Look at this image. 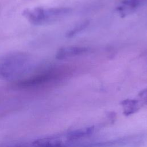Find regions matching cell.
Segmentation results:
<instances>
[{
  "mask_svg": "<svg viewBox=\"0 0 147 147\" xmlns=\"http://www.w3.org/2000/svg\"><path fill=\"white\" fill-rule=\"evenodd\" d=\"M71 11V9L68 7H35L24 10L22 14L31 24L40 26L55 21Z\"/></svg>",
  "mask_w": 147,
  "mask_h": 147,
  "instance_id": "1",
  "label": "cell"
},
{
  "mask_svg": "<svg viewBox=\"0 0 147 147\" xmlns=\"http://www.w3.org/2000/svg\"><path fill=\"white\" fill-rule=\"evenodd\" d=\"M29 57L20 53H13L0 60V76L9 78L22 74L28 67Z\"/></svg>",
  "mask_w": 147,
  "mask_h": 147,
  "instance_id": "2",
  "label": "cell"
},
{
  "mask_svg": "<svg viewBox=\"0 0 147 147\" xmlns=\"http://www.w3.org/2000/svg\"><path fill=\"white\" fill-rule=\"evenodd\" d=\"M75 141L68 139L64 135L61 137H53L40 139L34 143L36 147H74Z\"/></svg>",
  "mask_w": 147,
  "mask_h": 147,
  "instance_id": "3",
  "label": "cell"
},
{
  "mask_svg": "<svg viewBox=\"0 0 147 147\" xmlns=\"http://www.w3.org/2000/svg\"><path fill=\"white\" fill-rule=\"evenodd\" d=\"M89 49L82 47H68L59 49L56 54V58L58 60H63L75 56L84 54L88 52Z\"/></svg>",
  "mask_w": 147,
  "mask_h": 147,
  "instance_id": "4",
  "label": "cell"
},
{
  "mask_svg": "<svg viewBox=\"0 0 147 147\" xmlns=\"http://www.w3.org/2000/svg\"><path fill=\"white\" fill-rule=\"evenodd\" d=\"M145 0H123L117 7L121 16H125L139 7Z\"/></svg>",
  "mask_w": 147,
  "mask_h": 147,
  "instance_id": "5",
  "label": "cell"
},
{
  "mask_svg": "<svg viewBox=\"0 0 147 147\" xmlns=\"http://www.w3.org/2000/svg\"><path fill=\"white\" fill-rule=\"evenodd\" d=\"M96 129L95 126L78 129L71 131L65 134V137L72 141H79L80 139L92 134Z\"/></svg>",
  "mask_w": 147,
  "mask_h": 147,
  "instance_id": "6",
  "label": "cell"
},
{
  "mask_svg": "<svg viewBox=\"0 0 147 147\" xmlns=\"http://www.w3.org/2000/svg\"><path fill=\"white\" fill-rule=\"evenodd\" d=\"M123 109V114L125 115H131L137 112L140 108L139 100L135 99H126L121 102Z\"/></svg>",
  "mask_w": 147,
  "mask_h": 147,
  "instance_id": "7",
  "label": "cell"
},
{
  "mask_svg": "<svg viewBox=\"0 0 147 147\" xmlns=\"http://www.w3.org/2000/svg\"><path fill=\"white\" fill-rule=\"evenodd\" d=\"M89 25V21H85L84 22H82V23L79 24V25H76L75 27H74L72 30H69L67 34L66 37L68 38L72 37L75 34H78L80 32L82 31L84 29H86L88 25Z\"/></svg>",
  "mask_w": 147,
  "mask_h": 147,
  "instance_id": "8",
  "label": "cell"
}]
</instances>
